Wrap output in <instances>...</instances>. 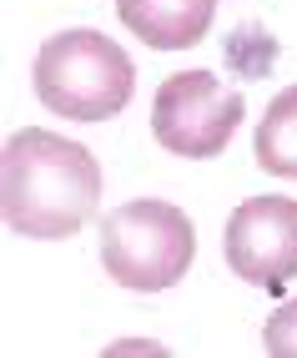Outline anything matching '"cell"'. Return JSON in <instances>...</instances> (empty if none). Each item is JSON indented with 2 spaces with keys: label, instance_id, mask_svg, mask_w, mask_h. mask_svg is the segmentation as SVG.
Returning a JSON list of instances; mask_svg holds the SVG:
<instances>
[{
  "label": "cell",
  "instance_id": "6da1fadb",
  "mask_svg": "<svg viewBox=\"0 0 297 358\" xmlns=\"http://www.w3.org/2000/svg\"><path fill=\"white\" fill-rule=\"evenodd\" d=\"M101 202V166L81 141H66L56 131L26 127L6 141L0 157V207L6 227L20 237H76Z\"/></svg>",
  "mask_w": 297,
  "mask_h": 358
},
{
  "label": "cell",
  "instance_id": "7a4b0ae2",
  "mask_svg": "<svg viewBox=\"0 0 297 358\" xmlns=\"http://www.w3.org/2000/svg\"><path fill=\"white\" fill-rule=\"evenodd\" d=\"M136 91V66L101 31H61L36 56V96L66 122H111Z\"/></svg>",
  "mask_w": 297,
  "mask_h": 358
},
{
  "label": "cell",
  "instance_id": "3957f363",
  "mask_svg": "<svg viewBox=\"0 0 297 358\" xmlns=\"http://www.w3.org/2000/svg\"><path fill=\"white\" fill-rule=\"evenodd\" d=\"M191 257H196L191 217L171 202H157V197L126 202L101 222V262L111 282H121L131 293L177 288L191 268Z\"/></svg>",
  "mask_w": 297,
  "mask_h": 358
},
{
  "label": "cell",
  "instance_id": "277c9868",
  "mask_svg": "<svg viewBox=\"0 0 297 358\" xmlns=\"http://www.w3.org/2000/svg\"><path fill=\"white\" fill-rule=\"evenodd\" d=\"M247 101L227 91L212 71H177L166 76L152 101V136L171 157H222L232 131L242 127Z\"/></svg>",
  "mask_w": 297,
  "mask_h": 358
},
{
  "label": "cell",
  "instance_id": "5b68a950",
  "mask_svg": "<svg viewBox=\"0 0 297 358\" xmlns=\"http://www.w3.org/2000/svg\"><path fill=\"white\" fill-rule=\"evenodd\" d=\"M227 262L257 288H282L297 278V202L277 192L247 197L227 222Z\"/></svg>",
  "mask_w": 297,
  "mask_h": 358
},
{
  "label": "cell",
  "instance_id": "8992f818",
  "mask_svg": "<svg viewBox=\"0 0 297 358\" xmlns=\"http://www.w3.org/2000/svg\"><path fill=\"white\" fill-rule=\"evenodd\" d=\"M217 0H116V15L152 51H187L212 31Z\"/></svg>",
  "mask_w": 297,
  "mask_h": 358
},
{
  "label": "cell",
  "instance_id": "52a82bcc",
  "mask_svg": "<svg viewBox=\"0 0 297 358\" xmlns=\"http://www.w3.org/2000/svg\"><path fill=\"white\" fill-rule=\"evenodd\" d=\"M257 166L272 172V177L297 182V86H287L262 116V127H257Z\"/></svg>",
  "mask_w": 297,
  "mask_h": 358
},
{
  "label": "cell",
  "instance_id": "ba28073f",
  "mask_svg": "<svg viewBox=\"0 0 297 358\" xmlns=\"http://www.w3.org/2000/svg\"><path fill=\"white\" fill-rule=\"evenodd\" d=\"M262 348L267 358H297V298H287L262 328Z\"/></svg>",
  "mask_w": 297,
  "mask_h": 358
}]
</instances>
